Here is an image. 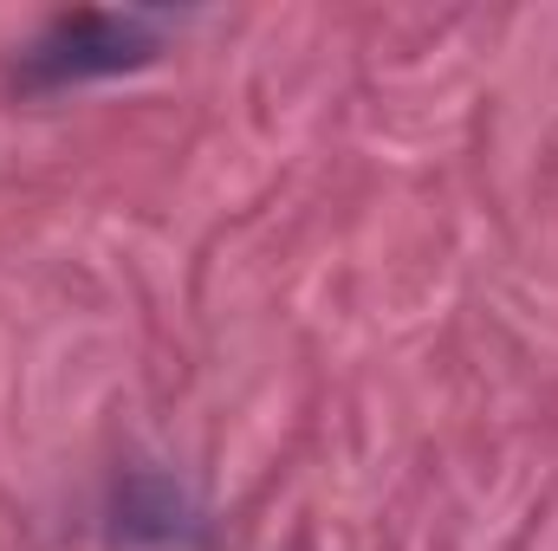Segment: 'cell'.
<instances>
[{
    "label": "cell",
    "instance_id": "cell-1",
    "mask_svg": "<svg viewBox=\"0 0 558 551\" xmlns=\"http://www.w3.org/2000/svg\"><path fill=\"white\" fill-rule=\"evenodd\" d=\"M156 52H162V33L143 13H65L26 46L20 85L26 91H65V85H85V78L149 65Z\"/></svg>",
    "mask_w": 558,
    "mask_h": 551
}]
</instances>
